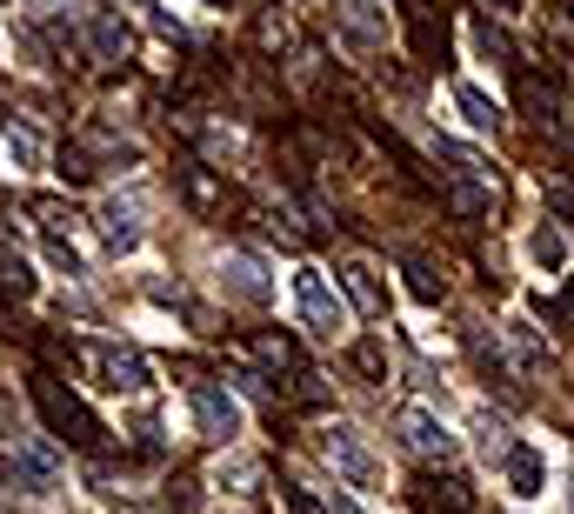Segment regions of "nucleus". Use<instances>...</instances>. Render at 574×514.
<instances>
[{"label": "nucleus", "mask_w": 574, "mask_h": 514, "mask_svg": "<svg viewBox=\"0 0 574 514\" xmlns=\"http://www.w3.org/2000/svg\"><path fill=\"white\" fill-rule=\"evenodd\" d=\"M80 368H88L108 394H147L154 375L134 348H114V340H80Z\"/></svg>", "instance_id": "2"}, {"label": "nucleus", "mask_w": 574, "mask_h": 514, "mask_svg": "<svg viewBox=\"0 0 574 514\" xmlns=\"http://www.w3.org/2000/svg\"><path fill=\"white\" fill-rule=\"evenodd\" d=\"M194 421H201L207 442H234L240 435V401L214 381H194Z\"/></svg>", "instance_id": "7"}, {"label": "nucleus", "mask_w": 574, "mask_h": 514, "mask_svg": "<svg viewBox=\"0 0 574 514\" xmlns=\"http://www.w3.org/2000/svg\"><path fill=\"white\" fill-rule=\"evenodd\" d=\"M281 507H288V514H320V507H314L301 488H281Z\"/></svg>", "instance_id": "26"}, {"label": "nucleus", "mask_w": 574, "mask_h": 514, "mask_svg": "<svg viewBox=\"0 0 574 514\" xmlns=\"http://www.w3.org/2000/svg\"><path fill=\"white\" fill-rule=\"evenodd\" d=\"M8 461H14V481L27 494H54L60 488V448L47 435H14L8 427Z\"/></svg>", "instance_id": "3"}, {"label": "nucleus", "mask_w": 574, "mask_h": 514, "mask_svg": "<svg viewBox=\"0 0 574 514\" xmlns=\"http://www.w3.org/2000/svg\"><path fill=\"white\" fill-rule=\"evenodd\" d=\"M341 21H348L361 41H381V34H387V21L374 14V0H341Z\"/></svg>", "instance_id": "17"}, {"label": "nucleus", "mask_w": 574, "mask_h": 514, "mask_svg": "<svg viewBox=\"0 0 574 514\" xmlns=\"http://www.w3.org/2000/svg\"><path fill=\"white\" fill-rule=\"evenodd\" d=\"M448 201H454L461 214H487V208H495V194H487V188H474V181H468V188H448Z\"/></svg>", "instance_id": "24"}, {"label": "nucleus", "mask_w": 574, "mask_h": 514, "mask_svg": "<svg viewBox=\"0 0 574 514\" xmlns=\"http://www.w3.org/2000/svg\"><path fill=\"white\" fill-rule=\"evenodd\" d=\"M454 108L468 114V127H495V121H502V108L487 101L481 88H468V80H461V88H454Z\"/></svg>", "instance_id": "15"}, {"label": "nucleus", "mask_w": 574, "mask_h": 514, "mask_svg": "<svg viewBox=\"0 0 574 514\" xmlns=\"http://www.w3.org/2000/svg\"><path fill=\"white\" fill-rule=\"evenodd\" d=\"M255 474H261L255 461H240V455H234V461H221V468H214V488H248Z\"/></svg>", "instance_id": "23"}, {"label": "nucleus", "mask_w": 574, "mask_h": 514, "mask_svg": "<svg viewBox=\"0 0 574 514\" xmlns=\"http://www.w3.org/2000/svg\"><path fill=\"white\" fill-rule=\"evenodd\" d=\"M327 461H335V474H348L354 488H381V461L368 455V442L354 435V427H327Z\"/></svg>", "instance_id": "6"}, {"label": "nucleus", "mask_w": 574, "mask_h": 514, "mask_svg": "<svg viewBox=\"0 0 574 514\" xmlns=\"http://www.w3.org/2000/svg\"><path fill=\"white\" fill-rule=\"evenodd\" d=\"M394 435H401L407 455H421V461H448V455H454V435H448L428 407H401V414H394Z\"/></svg>", "instance_id": "5"}, {"label": "nucleus", "mask_w": 574, "mask_h": 514, "mask_svg": "<svg viewBox=\"0 0 574 514\" xmlns=\"http://www.w3.org/2000/svg\"><path fill=\"white\" fill-rule=\"evenodd\" d=\"M548 208H554V214H574V188H567V181H548Z\"/></svg>", "instance_id": "25"}, {"label": "nucleus", "mask_w": 574, "mask_h": 514, "mask_svg": "<svg viewBox=\"0 0 574 514\" xmlns=\"http://www.w3.org/2000/svg\"><path fill=\"white\" fill-rule=\"evenodd\" d=\"M474 435H481V455H487V461L508 455V427H502L495 414H474Z\"/></svg>", "instance_id": "19"}, {"label": "nucleus", "mask_w": 574, "mask_h": 514, "mask_svg": "<svg viewBox=\"0 0 574 514\" xmlns=\"http://www.w3.org/2000/svg\"><path fill=\"white\" fill-rule=\"evenodd\" d=\"M354 368L368 381H387V348H381V340H354Z\"/></svg>", "instance_id": "21"}, {"label": "nucleus", "mask_w": 574, "mask_h": 514, "mask_svg": "<svg viewBox=\"0 0 574 514\" xmlns=\"http://www.w3.org/2000/svg\"><path fill=\"white\" fill-rule=\"evenodd\" d=\"M401 275H407V294H415L421 308H435V301H441V281H435V268H428V261H401Z\"/></svg>", "instance_id": "18"}, {"label": "nucleus", "mask_w": 574, "mask_h": 514, "mask_svg": "<svg viewBox=\"0 0 574 514\" xmlns=\"http://www.w3.org/2000/svg\"><path fill=\"white\" fill-rule=\"evenodd\" d=\"M474 47H481V54H495V60H515V41H508L495 21H474Z\"/></svg>", "instance_id": "20"}, {"label": "nucleus", "mask_w": 574, "mask_h": 514, "mask_svg": "<svg viewBox=\"0 0 574 514\" xmlns=\"http://www.w3.org/2000/svg\"><path fill=\"white\" fill-rule=\"evenodd\" d=\"M502 474H508V488H515L521 501H534V494H541V481H548V461H541L534 448L508 442V455H502Z\"/></svg>", "instance_id": "10"}, {"label": "nucleus", "mask_w": 574, "mask_h": 514, "mask_svg": "<svg viewBox=\"0 0 574 514\" xmlns=\"http://www.w3.org/2000/svg\"><path fill=\"white\" fill-rule=\"evenodd\" d=\"M341 275H348V294H354V308H361V314H381V288H374V268L348 261Z\"/></svg>", "instance_id": "16"}, {"label": "nucleus", "mask_w": 574, "mask_h": 514, "mask_svg": "<svg viewBox=\"0 0 574 514\" xmlns=\"http://www.w3.org/2000/svg\"><path fill=\"white\" fill-rule=\"evenodd\" d=\"M487 8H502V14H508V8H521V0H487Z\"/></svg>", "instance_id": "27"}, {"label": "nucleus", "mask_w": 574, "mask_h": 514, "mask_svg": "<svg viewBox=\"0 0 574 514\" xmlns=\"http://www.w3.org/2000/svg\"><path fill=\"white\" fill-rule=\"evenodd\" d=\"M294 308H301V321H307L314 334H341V327H348V308H341L335 288H327L320 268H294Z\"/></svg>", "instance_id": "4"}, {"label": "nucleus", "mask_w": 574, "mask_h": 514, "mask_svg": "<svg viewBox=\"0 0 574 514\" xmlns=\"http://www.w3.org/2000/svg\"><path fill=\"white\" fill-rule=\"evenodd\" d=\"M101 234H108L114 254L140 247V234H147V201H140V194H114V201H101Z\"/></svg>", "instance_id": "8"}, {"label": "nucleus", "mask_w": 574, "mask_h": 514, "mask_svg": "<svg viewBox=\"0 0 574 514\" xmlns=\"http://www.w3.org/2000/svg\"><path fill=\"white\" fill-rule=\"evenodd\" d=\"M528 261H534L541 275H561V268H567V241H561V227H534V234H528Z\"/></svg>", "instance_id": "13"}, {"label": "nucleus", "mask_w": 574, "mask_h": 514, "mask_svg": "<svg viewBox=\"0 0 574 514\" xmlns=\"http://www.w3.org/2000/svg\"><path fill=\"white\" fill-rule=\"evenodd\" d=\"M207 8H227V0H207Z\"/></svg>", "instance_id": "28"}, {"label": "nucleus", "mask_w": 574, "mask_h": 514, "mask_svg": "<svg viewBox=\"0 0 574 514\" xmlns=\"http://www.w3.org/2000/svg\"><path fill=\"white\" fill-rule=\"evenodd\" d=\"M221 275H227V288H234L240 301H255V308L274 294V281H268V261H261V254H248V247H234Z\"/></svg>", "instance_id": "9"}, {"label": "nucleus", "mask_w": 574, "mask_h": 514, "mask_svg": "<svg viewBox=\"0 0 574 514\" xmlns=\"http://www.w3.org/2000/svg\"><path fill=\"white\" fill-rule=\"evenodd\" d=\"M88 41H94V54H101V60H127V54H134V27H127L121 14H94Z\"/></svg>", "instance_id": "11"}, {"label": "nucleus", "mask_w": 574, "mask_h": 514, "mask_svg": "<svg viewBox=\"0 0 574 514\" xmlns=\"http://www.w3.org/2000/svg\"><path fill=\"white\" fill-rule=\"evenodd\" d=\"M255 355H261L268 368H294V361H301V355H294V340H281V334H261V340H255Z\"/></svg>", "instance_id": "22"}, {"label": "nucleus", "mask_w": 574, "mask_h": 514, "mask_svg": "<svg viewBox=\"0 0 574 514\" xmlns=\"http://www.w3.org/2000/svg\"><path fill=\"white\" fill-rule=\"evenodd\" d=\"M34 401H41V414H47V427H54V435H67L74 448H101V435H108V427L88 414V401H80V394H67L60 381H34Z\"/></svg>", "instance_id": "1"}, {"label": "nucleus", "mask_w": 574, "mask_h": 514, "mask_svg": "<svg viewBox=\"0 0 574 514\" xmlns=\"http://www.w3.org/2000/svg\"><path fill=\"white\" fill-rule=\"evenodd\" d=\"M0 141H8V154L27 167V175H34V167L47 160V147H41V134L27 127V121H14V114H0Z\"/></svg>", "instance_id": "12"}, {"label": "nucleus", "mask_w": 574, "mask_h": 514, "mask_svg": "<svg viewBox=\"0 0 574 514\" xmlns=\"http://www.w3.org/2000/svg\"><path fill=\"white\" fill-rule=\"evenodd\" d=\"M521 101H528V114H534V121H548V127L561 121V94L548 88L541 74H521Z\"/></svg>", "instance_id": "14"}]
</instances>
